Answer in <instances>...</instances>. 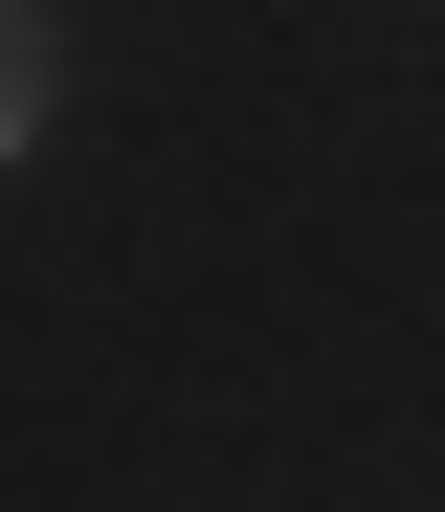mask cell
Listing matches in <instances>:
<instances>
[{"label":"cell","instance_id":"cell-1","mask_svg":"<svg viewBox=\"0 0 445 512\" xmlns=\"http://www.w3.org/2000/svg\"><path fill=\"white\" fill-rule=\"evenodd\" d=\"M45 112H67V67H45V0H0V156H45Z\"/></svg>","mask_w":445,"mask_h":512}]
</instances>
